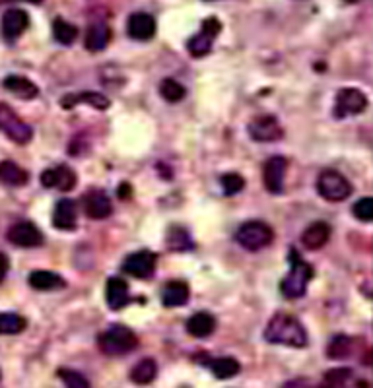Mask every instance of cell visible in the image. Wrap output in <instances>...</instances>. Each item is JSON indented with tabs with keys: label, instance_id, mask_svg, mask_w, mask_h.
<instances>
[{
	"label": "cell",
	"instance_id": "cell-27",
	"mask_svg": "<svg viewBox=\"0 0 373 388\" xmlns=\"http://www.w3.org/2000/svg\"><path fill=\"white\" fill-rule=\"evenodd\" d=\"M167 247L173 253H185V251H193L194 243L191 239V235L186 231L185 227L181 226H172L169 231H167Z\"/></svg>",
	"mask_w": 373,
	"mask_h": 388
},
{
	"label": "cell",
	"instance_id": "cell-17",
	"mask_svg": "<svg viewBox=\"0 0 373 388\" xmlns=\"http://www.w3.org/2000/svg\"><path fill=\"white\" fill-rule=\"evenodd\" d=\"M105 301L111 310H121L122 307H127L130 303L129 283L117 276L109 278L107 288H105Z\"/></svg>",
	"mask_w": 373,
	"mask_h": 388
},
{
	"label": "cell",
	"instance_id": "cell-10",
	"mask_svg": "<svg viewBox=\"0 0 373 388\" xmlns=\"http://www.w3.org/2000/svg\"><path fill=\"white\" fill-rule=\"evenodd\" d=\"M247 130L255 142H276L284 136V130L274 115H258L249 122Z\"/></svg>",
	"mask_w": 373,
	"mask_h": 388
},
{
	"label": "cell",
	"instance_id": "cell-23",
	"mask_svg": "<svg viewBox=\"0 0 373 388\" xmlns=\"http://www.w3.org/2000/svg\"><path fill=\"white\" fill-rule=\"evenodd\" d=\"M216 330V318L210 313H194L193 317L186 320V332L193 338H209Z\"/></svg>",
	"mask_w": 373,
	"mask_h": 388
},
{
	"label": "cell",
	"instance_id": "cell-36",
	"mask_svg": "<svg viewBox=\"0 0 373 388\" xmlns=\"http://www.w3.org/2000/svg\"><path fill=\"white\" fill-rule=\"evenodd\" d=\"M220 184H222V191L226 196H233L245 189V179L239 173H226L220 179Z\"/></svg>",
	"mask_w": 373,
	"mask_h": 388
},
{
	"label": "cell",
	"instance_id": "cell-19",
	"mask_svg": "<svg viewBox=\"0 0 373 388\" xmlns=\"http://www.w3.org/2000/svg\"><path fill=\"white\" fill-rule=\"evenodd\" d=\"M330 226L327 221H313L311 226L305 227V231L302 235L303 247L309 248V251H319L323 248L330 239Z\"/></svg>",
	"mask_w": 373,
	"mask_h": 388
},
{
	"label": "cell",
	"instance_id": "cell-26",
	"mask_svg": "<svg viewBox=\"0 0 373 388\" xmlns=\"http://www.w3.org/2000/svg\"><path fill=\"white\" fill-rule=\"evenodd\" d=\"M156 377H158V363L152 357L138 361L137 365L130 369V381L135 384H150Z\"/></svg>",
	"mask_w": 373,
	"mask_h": 388
},
{
	"label": "cell",
	"instance_id": "cell-21",
	"mask_svg": "<svg viewBox=\"0 0 373 388\" xmlns=\"http://www.w3.org/2000/svg\"><path fill=\"white\" fill-rule=\"evenodd\" d=\"M2 88L8 90L10 93H14L16 98L20 99H36L39 95V88H37L31 80L23 76H6L4 78V82H2Z\"/></svg>",
	"mask_w": 373,
	"mask_h": 388
},
{
	"label": "cell",
	"instance_id": "cell-13",
	"mask_svg": "<svg viewBox=\"0 0 373 388\" xmlns=\"http://www.w3.org/2000/svg\"><path fill=\"white\" fill-rule=\"evenodd\" d=\"M39 181H41L45 189H57V191L68 192L76 187L78 177L68 165H57V167L45 169L41 177H39Z\"/></svg>",
	"mask_w": 373,
	"mask_h": 388
},
{
	"label": "cell",
	"instance_id": "cell-3",
	"mask_svg": "<svg viewBox=\"0 0 373 388\" xmlns=\"http://www.w3.org/2000/svg\"><path fill=\"white\" fill-rule=\"evenodd\" d=\"M98 346L103 355L109 357H117V355H125L138 347V336L137 332L130 330L129 326L125 325H113L109 326L107 330H103L98 338Z\"/></svg>",
	"mask_w": 373,
	"mask_h": 388
},
{
	"label": "cell",
	"instance_id": "cell-33",
	"mask_svg": "<svg viewBox=\"0 0 373 388\" xmlns=\"http://www.w3.org/2000/svg\"><path fill=\"white\" fill-rule=\"evenodd\" d=\"M352 381V369H330L323 377L321 387L317 388H346Z\"/></svg>",
	"mask_w": 373,
	"mask_h": 388
},
{
	"label": "cell",
	"instance_id": "cell-20",
	"mask_svg": "<svg viewBox=\"0 0 373 388\" xmlns=\"http://www.w3.org/2000/svg\"><path fill=\"white\" fill-rule=\"evenodd\" d=\"M189 297H191V290H189V283L183 280H173L167 282L162 290V303L164 307H183L189 303Z\"/></svg>",
	"mask_w": 373,
	"mask_h": 388
},
{
	"label": "cell",
	"instance_id": "cell-15",
	"mask_svg": "<svg viewBox=\"0 0 373 388\" xmlns=\"http://www.w3.org/2000/svg\"><path fill=\"white\" fill-rule=\"evenodd\" d=\"M53 226L61 231H72L78 226V208L70 198H63L55 204L53 210Z\"/></svg>",
	"mask_w": 373,
	"mask_h": 388
},
{
	"label": "cell",
	"instance_id": "cell-4",
	"mask_svg": "<svg viewBox=\"0 0 373 388\" xmlns=\"http://www.w3.org/2000/svg\"><path fill=\"white\" fill-rule=\"evenodd\" d=\"M236 241L247 251H261V248L268 247L274 241L273 227L265 224V221H247L239 227L236 233Z\"/></svg>",
	"mask_w": 373,
	"mask_h": 388
},
{
	"label": "cell",
	"instance_id": "cell-18",
	"mask_svg": "<svg viewBox=\"0 0 373 388\" xmlns=\"http://www.w3.org/2000/svg\"><path fill=\"white\" fill-rule=\"evenodd\" d=\"M78 103H86V105H92L93 109L98 111H105L111 107V99L107 95H103L100 92H80V93H68L65 98L61 99V105L65 109H72Z\"/></svg>",
	"mask_w": 373,
	"mask_h": 388
},
{
	"label": "cell",
	"instance_id": "cell-6",
	"mask_svg": "<svg viewBox=\"0 0 373 388\" xmlns=\"http://www.w3.org/2000/svg\"><path fill=\"white\" fill-rule=\"evenodd\" d=\"M0 130L16 144H28L33 138V128L20 119L6 103H0Z\"/></svg>",
	"mask_w": 373,
	"mask_h": 388
},
{
	"label": "cell",
	"instance_id": "cell-2",
	"mask_svg": "<svg viewBox=\"0 0 373 388\" xmlns=\"http://www.w3.org/2000/svg\"><path fill=\"white\" fill-rule=\"evenodd\" d=\"M313 266L305 262L302 258V254L298 251H290V272L288 276L280 282V291L286 299H300V297L305 295L308 291V285L313 278Z\"/></svg>",
	"mask_w": 373,
	"mask_h": 388
},
{
	"label": "cell",
	"instance_id": "cell-37",
	"mask_svg": "<svg viewBox=\"0 0 373 388\" xmlns=\"http://www.w3.org/2000/svg\"><path fill=\"white\" fill-rule=\"evenodd\" d=\"M352 212H354V216L359 219V221H372L373 218V200L369 196L366 198H359L358 202L354 204V208H352Z\"/></svg>",
	"mask_w": 373,
	"mask_h": 388
},
{
	"label": "cell",
	"instance_id": "cell-25",
	"mask_svg": "<svg viewBox=\"0 0 373 388\" xmlns=\"http://www.w3.org/2000/svg\"><path fill=\"white\" fill-rule=\"evenodd\" d=\"M29 181V173L14 162H0V183L8 187H23Z\"/></svg>",
	"mask_w": 373,
	"mask_h": 388
},
{
	"label": "cell",
	"instance_id": "cell-11",
	"mask_svg": "<svg viewBox=\"0 0 373 388\" xmlns=\"http://www.w3.org/2000/svg\"><path fill=\"white\" fill-rule=\"evenodd\" d=\"M8 241L22 248H36L43 245V233L31 221H20L8 229Z\"/></svg>",
	"mask_w": 373,
	"mask_h": 388
},
{
	"label": "cell",
	"instance_id": "cell-39",
	"mask_svg": "<svg viewBox=\"0 0 373 388\" xmlns=\"http://www.w3.org/2000/svg\"><path fill=\"white\" fill-rule=\"evenodd\" d=\"M282 388H317V387H313L308 379H294V381L284 382Z\"/></svg>",
	"mask_w": 373,
	"mask_h": 388
},
{
	"label": "cell",
	"instance_id": "cell-9",
	"mask_svg": "<svg viewBox=\"0 0 373 388\" xmlns=\"http://www.w3.org/2000/svg\"><path fill=\"white\" fill-rule=\"evenodd\" d=\"M156 262H158V256L152 251H137L125 258L122 272L138 280H148L156 272Z\"/></svg>",
	"mask_w": 373,
	"mask_h": 388
},
{
	"label": "cell",
	"instance_id": "cell-31",
	"mask_svg": "<svg viewBox=\"0 0 373 388\" xmlns=\"http://www.w3.org/2000/svg\"><path fill=\"white\" fill-rule=\"evenodd\" d=\"M53 37L61 45H72V43L76 41V37H78V28L72 26L70 21L57 18V20L53 21Z\"/></svg>",
	"mask_w": 373,
	"mask_h": 388
},
{
	"label": "cell",
	"instance_id": "cell-8",
	"mask_svg": "<svg viewBox=\"0 0 373 388\" xmlns=\"http://www.w3.org/2000/svg\"><path fill=\"white\" fill-rule=\"evenodd\" d=\"M288 159L282 155H273L263 165V184L270 194H282L284 192V181H286Z\"/></svg>",
	"mask_w": 373,
	"mask_h": 388
},
{
	"label": "cell",
	"instance_id": "cell-1",
	"mask_svg": "<svg viewBox=\"0 0 373 388\" xmlns=\"http://www.w3.org/2000/svg\"><path fill=\"white\" fill-rule=\"evenodd\" d=\"M265 340L268 344H278L288 347H305L308 346V332L303 325L292 315L276 313L265 328Z\"/></svg>",
	"mask_w": 373,
	"mask_h": 388
},
{
	"label": "cell",
	"instance_id": "cell-28",
	"mask_svg": "<svg viewBox=\"0 0 373 388\" xmlns=\"http://www.w3.org/2000/svg\"><path fill=\"white\" fill-rule=\"evenodd\" d=\"M209 367L216 379H220V381L233 379V377H236V374H239V371H241L239 361L233 360V357H216V360L210 361Z\"/></svg>",
	"mask_w": 373,
	"mask_h": 388
},
{
	"label": "cell",
	"instance_id": "cell-30",
	"mask_svg": "<svg viewBox=\"0 0 373 388\" xmlns=\"http://www.w3.org/2000/svg\"><path fill=\"white\" fill-rule=\"evenodd\" d=\"M28 320L16 313H0V336H14L26 330Z\"/></svg>",
	"mask_w": 373,
	"mask_h": 388
},
{
	"label": "cell",
	"instance_id": "cell-32",
	"mask_svg": "<svg viewBox=\"0 0 373 388\" xmlns=\"http://www.w3.org/2000/svg\"><path fill=\"white\" fill-rule=\"evenodd\" d=\"M159 93H162V98L165 101H169V103H179L183 101L186 95L185 85L179 84L177 80H173V78H165L164 82L159 84Z\"/></svg>",
	"mask_w": 373,
	"mask_h": 388
},
{
	"label": "cell",
	"instance_id": "cell-42",
	"mask_svg": "<svg viewBox=\"0 0 373 388\" xmlns=\"http://www.w3.org/2000/svg\"><path fill=\"white\" fill-rule=\"evenodd\" d=\"M0 379H2V374H0Z\"/></svg>",
	"mask_w": 373,
	"mask_h": 388
},
{
	"label": "cell",
	"instance_id": "cell-38",
	"mask_svg": "<svg viewBox=\"0 0 373 388\" xmlns=\"http://www.w3.org/2000/svg\"><path fill=\"white\" fill-rule=\"evenodd\" d=\"M201 31L214 41L216 37L220 36V31H222V21L218 20L216 16H210V18H206V20L202 21Z\"/></svg>",
	"mask_w": 373,
	"mask_h": 388
},
{
	"label": "cell",
	"instance_id": "cell-29",
	"mask_svg": "<svg viewBox=\"0 0 373 388\" xmlns=\"http://www.w3.org/2000/svg\"><path fill=\"white\" fill-rule=\"evenodd\" d=\"M354 342L356 340L346 336V334H338L329 342V347H327V355L329 360H346L350 357L352 352H354Z\"/></svg>",
	"mask_w": 373,
	"mask_h": 388
},
{
	"label": "cell",
	"instance_id": "cell-5",
	"mask_svg": "<svg viewBox=\"0 0 373 388\" xmlns=\"http://www.w3.org/2000/svg\"><path fill=\"white\" fill-rule=\"evenodd\" d=\"M317 192L329 202H342L352 194V184L338 171L325 169L317 177Z\"/></svg>",
	"mask_w": 373,
	"mask_h": 388
},
{
	"label": "cell",
	"instance_id": "cell-34",
	"mask_svg": "<svg viewBox=\"0 0 373 388\" xmlns=\"http://www.w3.org/2000/svg\"><path fill=\"white\" fill-rule=\"evenodd\" d=\"M186 51L194 58L206 57L210 51H212V39L209 36H204L202 31H199L196 36H193L186 41Z\"/></svg>",
	"mask_w": 373,
	"mask_h": 388
},
{
	"label": "cell",
	"instance_id": "cell-12",
	"mask_svg": "<svg viewBox=\"0 0 373 388\" xmlns=\"http://www.w3.org/2000/svg\"><path fill=\"white\" fill-rule=\"evenodd\" d=\"M82 206H84V212L90 219H105L113 214V202L107 196V192L101 191V189H92L82 196Z\"/></svg>",
	"mask_w": 373,
	"mask_h": 388
},
{
	"label": "cell",
	"instance_id": "cell-14",
	"mask_svg": "<svg viewBox=\"0 0 373 388\" xmlns=\"http://www.w3.org/2000/svg\"><path fill=\"white\" fill-rule=\"evenodd\" d=\"M127 31L137 41H150L156 36V20L148 12H132L127 21Z\"/></svg>",
	"mask_w": 373,
	"mask_h": 388
},
{
	"label": "cell",
	"instance_id": "cell-24",
	"mask_svg": "<svg viewBox=\"0 0 373 388\" xmlns=\"http://www.w3.org/2000/svg\"><path fill=\"white\" fill-rule=\"evenodd\" d=\"M111 41V28L107 23H93L88 29L86 36V49L92 53H100L109 45Z\"/></svg>",
	"mask_w": 373,
	"mask_h": 388
},
{
	"label": "cell",
	"instance_id": "cell-40",
	"mask_svg": "<svg viewBox=\"0 0 373 388\" xmlns=\"http://www.w3.org/2000/svg\"><path fill=\"white\" fill-rule=\"evenodd\" d=\"M8 270H10V261H8L6 254L0 253V283H2V280L6 278Z\"/></svg>",
	"mask_w": 373,
	"mask_h": 388
},
{
	"label": "cell",
	"instance_id": "cell-35",
	"mask_svg": "<svg viewBox=\"0 0 373 388\" xmlns=\"http://www.w3.org/2000/svg\"><path fill=\"white\" fill-rule=\"evenodd\" d=\"M57 374H58V379H63L66 388H92L90 387V381H88L84 374L78 373V371L61 367L57 371Z\"/></svg>",
	"mask_w": 373,
	"mask_h": 388
},
{
	"label": "cell",
	"instance_id": "cell-7",
	"mask_svg": "<svg viewBox=\"0 0 373 388\" xmlns=\"http://www.w3.org/2000/svg\"><path fill=\"white\" fill-rule=\"evenodd\" d=\"M367 98L366 93L359 92L356 88H345L337 93L335 99V117L337 119H346V117H354L366 111Z\"/></svg>",
	"mask_w": 373,
	"mask_h": 388
},
{
	"label": "cell",
	"instance_id": "cell-16",
	"mask_svg": "<svg viewBox=\"0 0 373 388\" xmlns=\"http://www.w3.org/2000/svg\"><path fill=\"white\" fill-rule=\"evenodd\" d=\"M29 26V16L26 10L20 8H10L2 16V36L6 37L8 41H14L22 36L23 31Z\"/></svg>",
	"mask_w": 373,
	"mask_h": 388
},
{
	"label": "cell",
	"instance_id": "cell-41",
	"mask_svg": "<svg viewBox=\"0 0 373 388\" xmlns=\"http://www.w3.org/2000/svg\"><path fill=\"white\" fill-rule=\"evenodd\" d=\"M119 198H130V184L129 183H121V187H119Z\"/></svg>",
	"mask_w": 373,
	"mask_h": 388
},
{
	"label": "cell",
	"instance_id": "cell-22",
	"mask_svg": "<svg viewBox=\"0 0 373 388\" xmlns=\"http://www.w3.org/2000/svg\"><path fill=\"white\" fill-rule=\"evenodd\" d=\"M29 285L37 291H55L63 290L66 285V282L55 272H49V270H36L31 272L28 278Z\"/></svg>",
	"mask_w": 373,
	"mask_h": 388
}]
</instances>
